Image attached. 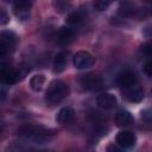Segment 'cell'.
Listing matches in <instances>:
<instances>
[{
    "label": "cell",
    "instance_id": "17",
    "mask_svg": "<svg viewBox=\"0 0 152 152\" xmlns=\"http://www.w3.org/2000/svg\"><path fill=\"white\" fill-rule=\"evenodd\" d=\"M44 82H45V78H44L43 75H36V76H33V77L31 78L30 86H31V88H32L34 91H39V90L43 88Z\"/></svg>",
    "mask_w": 152,
    "mask_h": 152
},
{
    "label": "cell",
    "instance_id": "1",
    "mask_svg": "<svg viewBox=\"0 0 152 152\" xmlns=\"http://www.w3.org/2000/svg\"><path fill=\"white\" fill-rule=\"evenodd\" d=\"M18 132L21 137L32 140L36 144H45L51 139V134L49 133V131L40 126L24 125L18 129Z\"/></svg>",
    "mask_w": 152,
    "mask_h": 152
},
{
    "label": "cell",
    "instance_id": "4",
    "mask_svg": "<svg viewBox=\"0 0 152 152\" xmlns=\"http://www.w3.org/2000/svg\"><path fill=\"white\" fill-rule=\"evenodd\" d=\"M72 63H74V66L76 69H80V70H83V69H88L90 66L94 65L95 63V57L87 52V51H78L75 56H74V59H72Z\"/></svg>",
    "mask_w": 152,
    "mask_h": 152
},
{
    "label": "cell",
    "instance_id": "6",
    "mask_svg": "<svg viewBox=\"0 0 152 152\" xmlns=\"http://www.w3.org/2000/svg\"><path fill=\"white\" fill-rule=\"evenodd\" d=\"M115 140L121 148H132L137 142V137L129 131H121L118 133Z\"/></svg>",
    "mask_w": 152,
    "mask_h": 152
},
{
    "label": "cell",
    "instance_id": "12",
    "mask_svg": "<svg viewBox=\"0 0 152 152\" xmlns=\"http://www.w3.org/2000/svg\"><path fill=\"white\" fill-rule=\"evenodd\" d=\"M133 116L127 110H120L115 115V124L119 127H127L133 124Z\"/></svg>",
    "mask_w": 152,
    "mask_h": 152
},
{
    "label": "cell",
    "instance_id": "25",
    "mask_svg": "<svg viewBox=\"0 0 152 152\" xmlns=\"http://www.w3.org/2000/svg\"><path fill=\"white\" fill-rule=\"evenodd\" d=\"M1 132H2V127H1V125H0V134H1Z\"/></svg>",
    "mask_w": 152,
    "mask_h": 152
},
{
    "label": "cell",
    "instance_id": "8",
    "mask_svg": "<svg viewBox=\"0 0 152 152\" xmlns=\"http://www.w3.org/2000/svg\"><path fill=\"white\" fill-rule=\"evenodd\" d=\"M31 7H32V0H14V5H13L14 13L21 20H25L28 17Z\"/></svg>",
    "mask_w": 152,
    "mask_h": 152
},
{
    "label": "cell",
    "instance_id": "11",
    "mask_svg": "<svg viewBox=\"0 0 152 152\" xmlns=\"http://www.w3.org/2000/svg\"><path fill=\"white\" fill-rule=\"evenodd\" d=\"M74 36H75V32L71 27L63 26L57 32V42L59 44H68L74 39Z\"/></svg>",
    "mask_w": 152,
    "mask_h": 152
},
{
    "label": "cell",
    "instance_id": "20",
    "mask_svg": "<svg viewBox=\"0 0 152 152\" xmlns=\"http://www.w3.org/2000/svg\"><path fill=\"white\" fill-rule=\"evenodd\" d=\"M10 49H11V48H10L5 42H2V40L0 39V58L5 57V56L8 53Z\"/></svg>",
    "mask_w": 152,
    "mask_h": 152
},
{
    "label": "cell",
    "instance_id": "16",
    "mask_svg": "<svg viewBox=\"0 0 152 152\" xmlns=\"http://www.w3.org/2000/svg\"><path fill=\"white\" fill-rule=\"evenodd\" d=\"M15 34L11 31H1L0 32V39L5 42L10 48H13L15 44Z\"/></svg>",
    "mask_w": 152,
    "mask_h": 152
},
{
    "label": "cell",
    "instance_id": "14",
    "mask_svg": "<svg viewBox=\"0 0 152 152\" xmlns=\"http://www.w3.org/2000/svg\"><path fill=\"white\" fill-rule=\"evenodd\" d=\"M87 17V11L83 8H78L76 11H72L68 17H66V23L70 25H76L82 23Z\"/></svg>",
    "mask_w": 152,
    "mask_h": 152
},
{
    "label": "cell",
    "instance_id": "15",
    "mask_svg": "<svg viewBox=\"0 0 152 152\" xmlns=\"http://www.w3.org/2000/svg\"><path fill=\"white\" fill-rule=\"evenodd\" d=\"M74 118V109L71 107H63L58 113H57V116H56V120L57 122L59 124H68Z\"/></svg>",
    "mask_w": 152,
    "mask_h": 152
},
{
    "label": "cell",
    "instance_id": "21",
    "mask_svg": "<svg viewBox=\"0 0 152 152\" xmlns=\"http://www.w3.org/2000/svg\"><path fill=\"white\" fill-rule=\"evenodd\" d=\"M151 62L150 61H147L145 64H144V66H142V71L145 72V75L146 76H148V77H151V75H152V72H151Z\"/></svg>",
    "mask_w": 152,
    "mask_h": 152
},
{
    "label": "cell",
    "instance_id": "10",
    "mask_svg": "<svg viewBox=\"0 0 152 152\" xmlns=\"http://www.w3.org/2000/svg\"><path fill=\"white\" fill-rule=\"evenodd\" d=\"M122 96L129 101V102H133V103H138L140 102L142 99H144V90L137 86H133L131 88H127V89H124V94Z\"/></svg>",
    "mask_w": 152,
    "mask_h": 152
},
{
    "label": "cell",
    "instance_id": "24",
    "mask_svg": "<svg viewBox=\"0 0 152 152\" xmlns=\"http://www.w3.org/2000/svg\"><path fill=\"white\" fill-rule=\"evenodd\" d=\"M5 100V93L4 91H0V103Z\"/></svg>",
    "mask_w": 152,
    "mask_h": 152
},
{
    "label": "cell",
    "instance_id": "13",
    "mask_svg": "<svg viewBox=\"0 0 152 152\" xmlns=\"http://www.w3.org/2000/svg\"><path fill=\"white\" fill-rule=\"evenodd\" d=\"M66 63H68V53L62 51L59 53H57L53 58V71L55 72H61L65 69L66 66Z\"/></svg>",
    "mask_w": 152,
    "mask_h": 152
},
{
    "label": "cell",
    "instance_id": "19",
    "mask_svg": "<svg viewBox=\"0 0 152 152\" xmlns=\"http://www.w3.org/2000/svg\"><path fill=\"white\" fill-rule=\"evenodd\" d=\"M8 21H10L8 13L4 8H0V25H6Z\"/></svg>",
    "mask_w": 152,
    "mask_h": 152
},
{
    "label": "cell",
    "instance_id": "3",
    "mask_svg": "<svg viewBox=\"0 0 152 152\" xmlns=\"http://www.w3.org/2000/svg\"><path fill=\"white\" fill-rule=\"evenodd\" d=\"M30 69L26 66L13 68L8 64H0V82L5 84H13L23 78Z\"/></svg>",
    "mask_w": 152,
    "mask_h": 152
},
{
    "label": "cell",
    "instance_id": "18",
    "mask_svg": "<svg viewBox=\"0 0 152 152\" xmlns=\"http://www.w3.org/2000/svg\"><path fill=\"white\" fill-rule=\"evenodd\" d=\"M113 2V0H95L94 1V8L96 10V11H106L109 6H110V4Z\"/></svg>",
    "mask_w": 152,
    "mask_h": 152
},
{
    "label": "cell",
    "instance_id": "2",
    "mask_svg": "<svg viewBox=\"0 0 152 152\" xmlns=\"http://www.w3.org/2000/svg\"><path fill=\"white\" fill-rule=\"evenodd\" d=\"M69 95V87L62 81H55L52 82L46 93H45V101L50 106H55L59 103L62 100H64Z\"/></svg>",
    "mask_w": 152,
    "mask_h": 152
},
{
    "label": "cell",
    "instance_id": "22",
    "mask_svg": "<svg viewBox=\"0 0 152 152\" xmlns=\"http://www.w3.org/2000/svg\"><path fill=\"white\" fill-rule=\"evenodd\" d=\"M141 118H142L146 122H150V121H151V114H150V110H148V109L144 110V112L141 113Z\"/></svg>",
    "mask_w": 152,
    "mask_h": 152
},
{
    "label": "cell",
    "instance_id": "7",
    "mask_svg": "<svg viewBox=\"0 0 152 152\" xmlns=\"http://www.w3.org/2000/svg\"><path fill=\"white\" fill-rule=\"evenodd\" d=\"M137 83H138V77L135 72L132 70H124L118 77V84L122 89H127L133 86H137Z\"/></svg>",
    "mask_w": 152,
    "mask_h": 152
},
{
    "label": "cell",
    "instance_id": "9",
    "mask_svg": "<svg viewBox=\"0 0 152 152\" xmlns=\"http://www.w3.org/2000/svg\"><path fill=\"white\" fill-rule=\"evenodd\" d=\"M96 103L102 109H112L116 106V97L110 93H102L97 95Z\"/></svg>",
    "mask_w": 152,
    "mask_h": 152
},
{
    "label": "cell",
    "instance_id": "5",
    "mask_svg": "<svg viewBox=\"0 0 152 152\" xmlns=\"http://www.w3.org/2000/svg\"><path fill=\"white\" fill-rule=\"evenodd\" d=\"M80 82H81V86H82L83 89L91 90V91L99 90L103 86L102 78L100 76H97V75H94V74H87V75L82 76Z\"/></svg>",
    "mask_w": 152,
    "mask_h": 152
},
{
    "label": "cell",
    "instance_id": "23",
    "mask_svg": "<svg viewBox=\"0 0 152 152\" xmlns=\"http://www.w3.org/2000/svg\"><path fill=\"white\" fill-rule=\"evenodd\" d=\"M142 51H144L147 56L151 55V45H150V43H147V44H145V45L142 46Z\"/></svg>",
    "mask_w": 152,
    "mask_h": 152
}]
</instances>
